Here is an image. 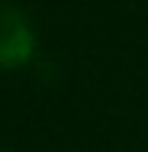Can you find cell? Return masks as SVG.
<instances>
[{"label": "cell", "mask_w": 148, "mask_h": 152, "mask_svg": "<svg viewBox=\"0 0 148 152\" xmlns=\"http://www.w3.org/2000/svg\"><path fill=\"white\" fill-rule=\"evenodd\" d=\"M32 29L26 23V16L3 3L0 7V68H16L32 55Z\"/></svg>", "instance_id": "obj_1"}]
</instances>
